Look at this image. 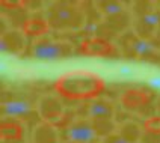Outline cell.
I'll return each instance as SVG.
<instances>
[{
	"instance_id": "obj_1",
	"label": "cell",
	"mask_w": 160,
	"mask_h": 143,
	"mask_svg": "<svg viewBox=\"0 0 160 143\" xmlns=\"http://www.w3.org/2000/svg\"><path fill=\"white\" fill-rule=\"evenodd\" d=\"M54 92L68 101H92L101 95L106 81L98 74L76 69L62 74L54 81Z\"/></svg>"
},
{
	"instance_id": "obj_2",
	"label": "cell",
	"mask_w": 160,
	"mask_h": 143,
	"mask_svg": "<svg viewBox=\"0 0 160 143\" xmlns=\"http://www.w3.org/2000/svg\"><path fill=\"white\" fill-rule=\"evenodd\" d=\"M47 23L54 30H77L86 23L85 12L71 3L58 2L47 9Z\"/></svg>"
},
{
	"instance_id": "obj_3",
	"label": "cell",
	"mask_w": 160,
	"mask_h": 143,
	"mask_svg": "<svg viewBox=\"0 0 160 143\" xmlns=\"http://www.w3.org/2000/svg\"><path fill=\"white\" fill-rule=\"evenodd\" d=\"M72 53H74V47L70 42L50 41V39L36 41L30 48L32 57H35L36 60H47V62L62 60V59L70 57Z\"/></svg>"
},
{
	"instance_id": "obj_4",
	"label": "cell",
	"mask_w": 160,
	"mask_h": 143,
	"mask_svg": "<svg viewBox=\"0 0 160 143\" xmlns=\"http://www.w3.org/2000/svg\"><path fill=\"white\" fill-rule=\"evenodd\" d=\"M38 115L47 124H58L63 116V106L54 95H44L38 101Z\"/></svg>"
},
{
	"instance_id": "obj_5",
	"label": "cell",
	"mask_w": 160,
	"mask_h": 143,
	"mask_svg": "<svg viewBox=\"0 0 160 143\" xmlns=\"http://www.w3.org/2000/svg\"><path fill=\"white\" fill-rule=\"evenodd\" d=\"M68 143H92L95 140V131L91 119H77L67 130Z\"/></svg>"
},
{
	"instance_id": "obj_6",
	"label": "cell",
	"mask_w": 160,
	"mask_h": 143,
	"mask_svg": "<svg viewBox=\"0 0 160 143\" xmlns=\"http://www.w3.org/2000/svg\"><path fill=\"white\" fill-rule=\"evenodd\" d=\"M77 53L85 54V56H110L115 53V48L106 39L92 36V38H86L80 42Z\"/></svg>"
},
{
	"instance_id": "obj_7",
	"label": "cell",
	"mask_w": 160,
	"mask_h": 143,
	"mask_svg": "<svg viewBox=\"0 0 160 143\" xmlns=\"http://www.w3.org/2000/svg\"><path fill=\"white\" fill-rule=\"evenodd\" d=\"M33 106L26 99H11L2 104V115L11 119H27L29 115H32Z\"/></svg>"
},
{
	"instance_id": "obj_8",
	"label": "cell",
	"mask_w": 160,
	"mask_h": 143,
	"mask_svg": "<svg viewBox=\"0 0 160 143\" xmlns=\"http://www.w3.org/2000/svg\"><path fill=\"white\" fill-rule=\"evenodd\" d=\"M159 27H160V9H154V11L145 14L143 17L138 20L136 32H138L139 38L148 41V38H151Z\"/></svg>"
},
{
	"instance_id": "obj_9",
	"label": "cell",
	"mask_w": 160,
	"mask_h": 143,
	"mask_svg": "<svg viewBox=\"0 0 160 143\" xmlns=\"http://www.w3.org/2000/svg\"><path fill=\"white\" fill-rule=\"evenodd\" d=\"M86 115L92 119H113L115 115V107L110 101L107 99L95 98L92 101H88L86 104Z\"/></svg>"
},
{
	"instance_id": "obj_10",
	"label": "cell",
	"mask_w": 160,
	"mask_h": 143,
	"mask_svg": "<svg viewBox=\"0 0 160 143\" xmlns=\"http://www.w3.org/2000/svg\"><path fill=\"white\" fill-rule=\"evenodd\" d=\"M26 45V35L20 30H9L2 36L3 53H21Z\"/></svg>"
},
{
	"instance_id": "obj_11",
	"label": "cell",
	"mask_w": 160,
	"mask_h": 143,
	"mask_svg": "<svg viewBox=\"0 0 160 143\" xmlns=\"http://www.w3.org/2000/svg\"><path fill=\"white\" fill-rule=\"evenodd\" d=\"M24 136V128L23 125L12 119V121H5L0 125V137L3 142H20Z\"/></svg>"
},
{
	"instance_id": "obj_12",
	"label": "cell",
	"mask_w": 160,
	"mask_h": 143,
	"mask_svg": "<svg viewBox=\"0 0 160 143\" xmlns=\"http://www.w3.org/2000/svg\"><path fill=\"white\" fill-rule=\"evenodd\" d=\"M58 133L52 124L41 122L32 131V143H58Z\"/></svg>"
},
{
	"instance_id": "obj_13",
	"label": "cell",
	"mask_w": 160,
	"mask_h": 143,
	"mask_svg": "<svg viewBox=\"0 0 160 143\" xmlns=\"http://www.w3.org/2000/svg\"><path fill=\"white\" fill-rule=\"evenodd\" d=\"M50 29L47 20L42 17H29L24 21L23 24V33L26 36H32V38H36V36H42L47 33V30Z\"/></svg>"
},
{
	"instance_id": "obj_14",
	"label": "cell",
	"mask_w": 160,
	"mask_h": 143,
	"mask_svg": "<svg viewBox=\"0 0 160 143\" xmlns=\"http://www.w3.org/2000/svg\"><path fill=\"white\" fill-rule=\"evenodd\" d=\"M148 95L141 89H128L121 95V104L125 108H139L148 102Z\"/></svg>"
},
{
	"instance_id": "obj_15",
	"label": "cell",
	"mask_w": 160,
	"mask_h": 143,
	"mask_svg": "<svg viewBox=\"0 0 160 143\" xmlns=\"http://www.w3.org/2000/svg\"><path fill=\"white\" fill-rule=\"evenodd\" d=\"M130 47H132L133 53L139 59H150V57H156V54H157L156 47L150 41L142 39V38H134L133 41L130 42Z\"/></svg>"
},
{
	"instance_id": "obj_16",
	"label": "cell",
	"mask_w": 160,
	"mask_h": 143,
	"mask_svg": "<svg viewBox=\"0 0 160 143\" xmlns=\"http://www.w3.org/2000/svg\"><path fill=\"white\" fill-rule=\"evenodd\" d=\"M118 134L122 136L128 143H139L142 140L143 130L136 122H124L118 126Z\"/></svg>"
},
{
	"instance_id": "obj_17",
	"label": "cell",
	"mask_w": 160,
	"mask_h": 143,
	"mask_svg": "<svg viewBox=\"0 0 160 143\" xmlns=\"http://www.w3.org/2000/svg\"><path fill=\"white\" fill-rule=\"evenodd\" d=\"M92 126L97 137H107V136L113 134L115 130H118L115 121L113 119H92Z\"/></svg>"
},
{
	"instance_id": "obj_18",
	"label": "cell",
	"mask_w": 160,
	"mask_h": 143,
	"mask_svg": "<svg viewBox=\"0 0 160 143\" xmlns=\"http://www.w3.org/2000/svg\"><path fill=\"white\" fill-rule=\"evenodd\" d=\"M97 8L104 17H118L124 12V6L121 2H98Z\"/></svg>"
},
{
	"instance_id": "obj_19",
	"label": "cell",
	"mask_w": 160,
	"mask_h": 143,
	"mask_svg": "<svg viewBox=\"0 0 160 143\" xmlns=\"http://www.w3.org/2000/svg\"><path fill=\"white\" fill-rule=\"evenodd\" d=\"M143 133L154 136H160V116H150L143 121L142 124Z\"/></svg>"
},
{
	"instance_id": "obj_20",
	"label": "cell",
	"mask_w": 160,
	"mask_h": 143,
	"mask_svg": "<svg viewBox=\"0 0 160 143\" xmlns=\"http://www.w3.org/2000/svg\"><path fill=\"white\" fill-rule=\"evenodd\" d=\"M101 143H128V142L125 140L122 136H119L118 133H113V134H110V136H107V137H104Z\"/></svg>"
},
{
	"instance_id": "obj_21",
	"label": "cell",
	"mask_w": 160,
	"mask_h": 143,
	"mask_svg": "<svg viewBox=\"0 0 160 143\" xmlns=\"http://www.w3.org/2000/svg\"><path fill=\"white\" fill-rule=\"evenodd\" d=\"M98 29V24L95 21H86V26H85V32L86 33H95Z\"/></svg>"
},
{
	"instance_id": "obj_22",
	"label": "cell",
	"mask_w": 160,
	"mask_h": 143,
	"mask_svg": "<svg viewBox=\"0 0 160 143\" xmlns=\"http://www.w3.org/2000/svg\"><path fill=\"white\" fill-rule=\"evenodd\" d=\"M150 86L152 89H160V77H154L150 80Z\"/></svg>"
},
{
	"instance_id": "obj_23",
	"label": "cell",
	"mask_w": 160,
	"mask_h": 143,
	"mask_svg": "<svg viewBox=\"0 0 160 143\" xmlns=\"http://www.w3.org/2000/svg\"><path fill=\"white\" fill-rule=\"evenodd\" d=\"M119 72H121L122 75H130V74H132V71H130L128 66H121V68H119Z\"/></svg>"
},
{
	"instance_id": "obj_24",
	"label": "cell",
	"mask_w": 160,
	"mask_h": 143,
	"mask_svg": "<svg viewBox=\"0 0 160 143\" xmlns=\"http://www.w3.org/2000/svg\"><path fill=\"white\" fill-rule=\"evenodd\" d=\"M157 5H160V2H159V3H157Z\"/></svg>"
}]
</instances>
